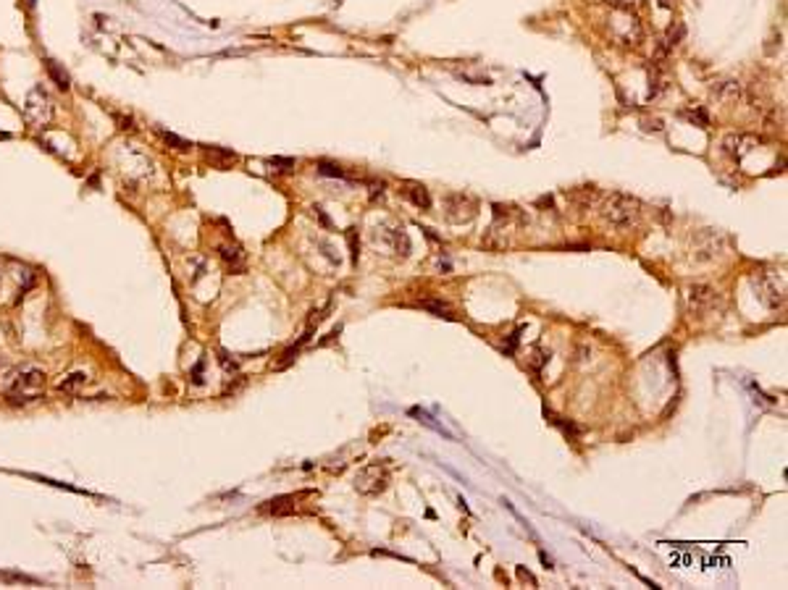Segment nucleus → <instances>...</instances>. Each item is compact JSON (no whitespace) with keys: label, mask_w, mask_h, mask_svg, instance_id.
<instances>
[{"label":"nucleus","mask_w":788,"mask_h":590,"mask_svg":"<svg viewBox=\"0 0 788 590\" xmlns=\"http://www.w3.org/2000/svg\"><path fill=\"white\" fill-rule=\"evenodd\" d=\"M602 218L612 228H618V231L634 228L639 223V218H642V203L636 197H631V194L612 192L604 200V205H602Z\"/></svg>","instance_id":"nucleus-1"},{"label":"nucleus","mask_w":788,"mask_h":590,"mask_svg":"<svg viewBox=\"0 0 788 590\" xmlns=\"http://www.w3.org/2000/svg\"><path fill=\"white\" fill-rule=\"evenodd\" d=\"M42 386H45V372L40 367H32L26 365L21 370L11 378L9 388H6V397L11 402H21V405H29V402H37V397L42 394Z\"/></svg>","instance_id":"nucleus-2"},{"label":"nucleus","mask_w":788,"mask_h":590,"mask_svg":"<svg viewBox=\"0 0 788 590\" xmlns=\"http://www.w3.org/2000/svg\"><path fill=\"white\" fill-rule=\"evenodd\" d=\"M389 485V469L384 462H374V464H366V467L358 469L355 475V491L363 496H376L384 494Z\"/></svg>","instance_id":"nucleus-3"},{"label":"nucleus","mask_w":788,"mask_h":590,"mask_svg":"<svg viewBox=\"0 0 788 590\" xmlns=\"http://www.w3.org/2000/svg\"><path fill=\"white\" fill-rule=\"evenodd\" d=\"M50 116H53V106H50L48 89L42 84H34L24 100V118L32 126H42V123L50 121Z\"/></svg>","instance_id":"nucleus-4"},{"label":"nucleus","mask_w":788,"mask_h":590,"mask_svg":"<svg viewBox=\"0 0 788 590\" xmlns=\"http://www.w3.org/2000/svg\"><path fill=\"white\" fill-rule=\"evenodd\" d=\"M609 32H612V37H615L620 45H639V42L644 40L642 21H639L631 11H618L615 19L609 21Z\"/></svg>","instance_id":"nucleus-5"},{"label":"nucleus","mask_w":788,"mask_h":590,"mask_svg":"<svg viewBox=\"0 0 788 590\" xmlns=\"http://www.w3.org/2000/svg\"><path fill=\"white\" fill-rule=\"evenodd\" d=\"M686 300H689L691 315L704 317L720 305V291L707 286V283H694V286L686 289Z\"/></svg>","instance_id":"nucleus-6"},{"label":"nucleus","mask_w":788,"mask_h":590,"mask_svg":"<svg viewBox=\"0 0 788 590\" xmlns=\"http://www.w3.org/2000/svg\"><path fill=\"white\" fill-rule=\"evenodd\" d=\"M754 283L759 286V291H762V300L764 305L770 310H778L786 305V283H783V278L775 273H759L754 278Z\"/></svg>","instance_id":"nucleus-7"},{"label":"nucleus","mask_w":788,"mask_h":590,"mask_svg":"<svg viewBox=\"0 0 788 590\" xmlns=\"http://www.w3.org/2000/svg\"><path fill=\"white\" fill-rule=\"evenodd\" d=\"M720 250H723V242L715 231H702L691 244V255L697 263H709V260L720 258Z\"/></svg>","instance_id":"nucleus-8"},{"label":"nucleus","mask_w":788,"mask_h":590,"mask_svg":"<svg viewBox=\"0 0 788 590\" xmlns=\"http://www.w3.org/2000/svg\"><path fill=\"white\" fill-rule=\"evenodd\" d=\"M444 205H447V218L452 223H463V220H471L476 215V200L468 197V194H449Z\"/></svg>","instance_id":"nucleus-9"},{"label":"nucleus","mask_w":788,"mask_h":590,"mask_svg":"<svg viewBox=\"0 0 788 590\" xmlns=\"http://www.w3.org/2000/svg\"><path fill=\"white\" fill-rule=\"evenodd\" d=\"M741 95H744V89H741V84L736 79H725V81H717V84H712V97H715L717 103H720V106H725V108L739 106Z\"/></svg>","instance_id":"nucleus-10"},{"label":"nucleus","mask_w":788,"mask_h":590,"mask_svg":"<svg viewBox=\"0 0 788 590\" xmlns=\"http://www.w3.org/2000/svg\"><path fill=\"white\" fill-rule=\"evenodd\" d=\"M219 258H221V263H224V268L236 275L244 273V268H247V258H244L242 247H236V244H221Z\"/></svg>","instance_id":"nucleus-11"},{"label":"nucleus","mask_w":788,"mask_h":590,"mask_svg":"<svg viewBox=\"0 0 788 590\" xmlns=\"http://www.w3.org/2000/svg\"><path fill=\"white\" fill-rule=\"evenodd\" d=\"M399 192H402V197H407L415 208H421V210H429L431 208V194L423 184H405Z\"/></svg>","instance_id":"nucleus-12"},{"label":"nucleus","mask_w":788,"mask_h":590,"mask_svg":"<svg viewBox=\"0 0 788 590\" xmlns=\"http://www.w3.org/2000/svg\"><path fill=\"white\" fill-rule=\"evenodd\" d=\"M45 68H48L50 79L56 81V87H58V89H64V92H66V89L71 87V76L66 73V68H64V66H61V63H58V61H53V58H48V61H45Z\"/></svg>","instance_id":"nucleus-13"},{"label":"nucleus","mask_w":788,"mask_h":590,"mask_svg":"<svg viewBox=\"0 0 788 590\" xmlns=\"http://www.w3.org/2000/svg\"><path fill=\"white\" fill-rule=\"evenodd\" d=\"M205 158L211 163H216L219 168H226V166H231V163L236 161V153H231V150H221V147H205Z\"/></svg>","instance_id":"nucleus-14"},{"label":"nucleus","mask_w":788,"mask_h":590,"mask_svg":"<svg viewBox=\"0 0 788 590\" xmlns=\"http://www.w3.org/2000/svg\"><path fill=\"white\" fill-rule=\"evenodd\" d=\"M294 496H279V499H271V502H266V507H263V512H271V514H289V512H294Z\"/></svg>","instance_id":"nucleus-15"},{"label":"nucleus","mask_w":788,"mask_h":590,"mask_svg":"<svg viewBox=\"0 0 788 590\" xmlns=\"http://www.w3.org/2000/svg\"><path fill=\"white\" fill-rule=\"evenodd\" d=\"M84 383H87V372H71L69 378H64L58 383V391H61V394H76Z\"/></svg>","instance_id":"nucleus-16"},{"label":"nucleus","mask_w":788,"mask_h":590,"mask_svg":"<svg viewBox=\"0 0 788 590\" xmlns=\"http://www.w3.org/2000/svg\"><path fill=\"white\" fill-rule=\"evenodd\" d=\"M391 236V244H394V252H397L399 258H407L410 255V239H407V234L402 231V228H394V231H389Z\"/></svg>","instance_id":"nucleus-17"},{"label":"nucleus","mask_w":788,"mask_h":590,"mask_svg":"<svg viewBox=\"0 0 788 590\" xmlns=\"http://www.w3.org/2000/svg\"><path fill=\"white\" fill-rule=\"evenodd\" d=\"M158 137H161L163 142H166V145L174 147L176 153H187L189 147H192V145H189V142H187V139L176 137V134H171V131H158Z\"/></svg>","instance_id":"nucleus-18"},{"label":"nucleus","mask_w":788,"mask_h":590,"mask_svg":"<svg viewBox=\"0 0 788 590\" xmlns=\"http://www.w3.org/2000/svg\"><path fill=\"white\" fill-rule=\"evenodd\" d=\"M547 414L552 417L554 425H560L562 433H565V436H570V438H578V436H581V428H578V425H573V422H570V420H562V417H554L552 412H547Z\"/></svg>","instance_id":"nucleus-19"},{"label":"nucleus","mask_w":788,"mask_h":590,"mask_svg":"<svg viewBox=\"0 0 788 590\" xmlns=\"http://www.w3.org/2000/svg\"><path fill=\"white\" fill-rule=\"evenodd\" d=\"M421 307L431 310V312H437V315L452 317V312H449V307H447V305H444V302H434V300H426V302H421Z\"/></svg>","instance_id":"nucleus-20"},{"label":"nucleus","mask_w":788,"mask_h":590,"mask_svg":"<svg viewBox=\"0 0 788 590\" xmlns=\"http://www.w3.org/2000/svg\"><path fill=\"white\" fill-rule=\"evenodd\" d=\"M300 344H302V341H300ZM300 344H297V347H289V349H286V352H284V355H281V360H279V362H276L279 370H281V367H286V365H292V362H294V357H297V352H300Z\"/></svg>","instance_id":"nucleus-21"},{"label":"nucleus","mask_w":788,"mask_h":590,"mask_svg":"<svg viewBox=\"0 0 788 590\" xmlns=\"http://www.w3.org/2000/svg\"><path fill=\"white\" fill-rule=\"evenodd\" d=\"M219 362H221V367H224L226 372H236V370H239V362H236V360H231V355H226V352H219Z\"/></svg>","instance_id":"nucleus-22"},{"label":"nucleus","mask_w":788,"mask_h":590,"mask_svg":"<svg viewBox=\"0 0 788 590\" xmlns=\"http://www.w3.org/2000/svg\"><path fill=\"white\" fill-rule=\"evenodd\" d=\"M318 171L324 173V176H344V171L339 168V166H334V163H318Z\"/></svg>","instance_id":"nucleus-23"},{"label":"nucleus","mask_w":788,"mask_h":590,"mask_svg":"<svg viewBox=\"0 0 788 590\" xmlns=\"http://www.w3.org/2000/svg\"><path fill=\"white\" fill-rule=\"evenodd\" d=\"M607 3L615 11H631V9H636V6L642 3V0H607Z\"/></svg>","instance_id":"nucleus-24"},{"label":"nucleus","mask_w":788,"mask_h":590,"mask_svg":"<svg viewBox=\"0 0 788 590\" xmlns=\"http://www.w3.org/2000/svg\"><path fill=\"white\" fill-rule=\"evenodd\" d=\"M686 116H689L691 121H699V123H702V126H707V123H709L707 113H704L702 108H697V111H689V113H686Z\"/></svg>","instance_id":"nucleus-25"},{"label":"nucleus","mask_w":788,"mask_h":590,"mask_svg":"<svg viewBox=\"0 0 788 590\" xmlns=\"http://www.w3.org/2000/svg\"><path fill=\"white\" fill-rule=\"evenodd\" d=\"M683 32H686V29H683V24L675 26V32L670 29V32H667V45H678V40L683 37Z\"/></svg>","instance_id":"nucleus-26"},{"label":"nucleus","mask_w":788,"mask_h":590,"mask_svg":"<svg viewBox=\"0 0 788 590\" xmlns=\"http://www.w3.org/2000/svg\"><path fill=\"white\" fill-rule=\"evenodd\" d=\"M271 166H281V168H294V161H292V158H271Z\"/></svg>","instance_id":"nucleus-27"},{"label":"nucleus","mask_w":788,"mask_h":590,"mask_svg":"<svg viewBox=\"0 0 788 590\" xmlns=\"http://www.w3.org/2000/svg\"><path fill=\"white\" fill-rule=\"evenodd\" d=\"M313 215H316V218H318V220H321V223H324V226H326V228H329V226H331V220H329V218H326V213H324V208H318V205H316V208H313Z\"/></svg>","instance_id":"nucleus-28"},{"label":"nucleus","mask_w":788,"mask_h":590,"mask_svg":"<svg viewBox=\"0 0 788 590\" xmlns=\"http://www.w3.org/2000/svg\"><path fill=\"white\" fill-rule=\"evenodd\" d=\"M192 380H195V383H203V362L195 367V372H192Z\"/></svg>","instance_id":"nucleus-29"}]
</instances>
